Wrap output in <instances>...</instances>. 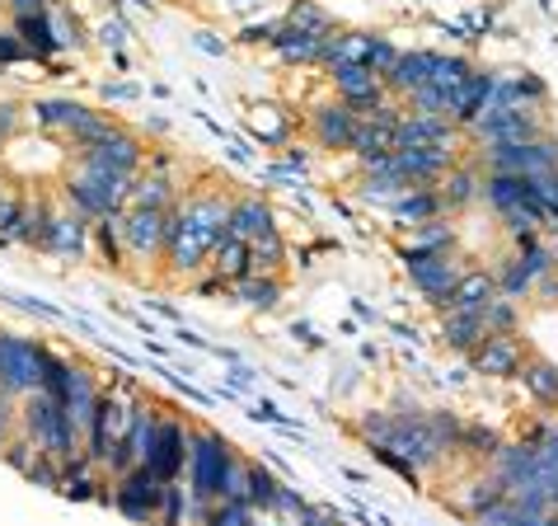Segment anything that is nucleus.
<instances>
[{"label": "nucleus", "mask_w": 558, "mask_h": 526, "mask_svg": "<svg viewBox=\"0 0 558 526\" xmlns=\"http://www.w3.org/2000/svg\"><path fill=\"white\" fill-rule=\"evenodd\" d=\"M226 222H230V203L226 198H189V203L179 207V236L169 244V263H174L179 273H193L203 268V259L211 254V244L226 236Z\"/></svg>", "instance_id": "f257e3e1"}, {"label": "nucleus", "mask_w": 558, "mask_h": 526, "mask_svg": "<svg viewBox=\"0 0 558 526\" xmlns=\"http://www.w3.org/2000/svg\"><path fill=\"white\" fill-rule=\"evenodd\" d=\"M20 432L38 446L43 456H52L57 466H66L71 456H81V446H75V432L66 423V409H61L52 395H43V391L24 395V405H20Z\"/></svg>", "instance_id": "f03ea898"}, {"label": "nucleus", "mask_w": 558, "mask_h": 526, "mask_svg": "<svg viewBox=\"0 0 558 526\" xmlns=\"http://www.w3.org/2000/svg\"><path fill=\"white\" fill-rule=\"evenodd\" d=\"M230 461H235V452H230V442L221 438V432L211 428H197L193 442H189V493L197 503H216L221 499V479L230 470Z\"/></svg>", "instance_id": "7ed1b4c3"}, {"label": "nucleus", "mask_w": 558, "mask_h": 526, "mask_svg": "<svg viewBox=\"0 0 558 526\" xmlns=\"http://www.w3.org/2000/svg\"><path fill=\"white\" fill-rule=\"evenodd\" d=\"M43 344L20 334H0V391L5 395H34L43 381Z\"/></svg>", "instance_id": "20e7f679"}, {"label": "nucleus", "mask_w": 558, "mask_h": 526, "mask_svg": "<svg viewBox=\"0 0 558 526\" xmlns=\"http://www.w3.org/2000/svg\"><path fill=\"white\" fill-rule=\"evenodd\" d=\"M160 493H165L160 475L150 466H132L128 475H118L113 503H118V513H128L132 522H155L160 517Z\"/></svg>", "instance_id": "39448f33"}, {"label": "nucleus", "mask_w": 558, "mask_h": 526, "mask_svg": "<svg viewBox=\"0 0 558 526\" xmlns=\"http://www.w3.org/2000/svg\"><path fill=\"white\" fill-rule=\"evenodd\" d=\"M493 175H521V179H539V175H554L558 169V146L549 136H535V142H521V146H493Z\"/></svg>", "instance_id": "423d86ee"}, {"label": "nucleus", "mask_w": 558, "mask_h": 526, "mask_svg": "<svg viewBox=\"0 0 558 526\" xmlns=\"http://www.w3.org/2000/svg\"><path fill=\"white\" fill-rule=\"evenodd\" d=\"M409 277L432 306L446 311V301H451V291L460 283V268L451 263V254H409Z\"/></svg>", "instance_id": "0eeeda50"}, {"label": "nucleus", "mask_w": 558, "mask_h": 526, "mask_svg": "<svg viewBox=\"0 0 558 526\" xmlns=\"http://www.w3.org/2000/svg\"><path fill=\"white\" fill-rule=\"evenodd\" d=\"M189 442H193V432L183 428L179 419H160V428H155V446H150V456H146V466L155 470L169 485V479H179L183 466H189Z\"/></svg>", "instance_id": "6e6552de"}, {"label": "nucleus", "mask_w": 558, "mask_h": 526, "mask_svg": "<svg viewBox=\"0 0 558 526\" xmlns=\"http://www.w3.org/2000/svg\"><path fill=\"white\" fill-rule=\"evenodd\" d=\"M122 432H128V409H122V399H104L99 395L95 423H89V438H85V456L95 461L99 470L113 461V446L122 442Z\"/></svg>", "instance_id": "1a4fd4ad"}, {"label": "nucleus", "mask_w": 558, "mask_h": 526, "mask_svg": "<svg viewBox=\"0 0 558 526\" xmlns=\"http://www.w3.org/2000/svg\"><path fill=\"white\" fill-rule=\"evenodd\" d=\"M474 132L493 146H521V142H535L539 136L531 108H502V113H493V118H478Z\"/></svg>", "instance_id": "9d476101"}, {"label": "nucleus", "mask_w": 558, "mask_h": 526, "mask_svg": "<svg viewBox=\"0 0 558 526\" xmlns=\"http://www.w3.org/2000/svg\"><path fill=\"white\" fill-rule=\"evenodd\" d=\"M122 244L132 250V259H155L165 250V212L128 207V222H122Z\"/></svg>", "instance_id": "9b49d317"}, {"label": "nucleus", "mask_w": 558, "mask_h": 526, "mask_svg": "<svg viewBox=\"0 0 558 526\" xmlns=\"http://www.w3.org/2000/svg\"><path fill=\"white\" fill-rule=\"evenodd\" d=\"M333 85L352 113H371V108L385 104V85L366 67H333Z\"/></svg>", "instance_id": "f8f14e48"}, {"label": "nucleus", "mask_w": 558, "mask_h": 526, "mask_svg": "<svg viewBox=\"0 0 558 526\" xmlns=\"http://www.w3.org/2000/svg\"><path fill=\"white\" fill-rule=\"evenodd\" d=\"M432 146H451V128H446V118H423V113L399 118L395 151H432Z\"/></svg>", "instance_id": "ddd939ff"}, {"label": "nucleus", "mask_w": 558, "mask_h": 526, "mask_svg": "<svg viewBox=\"0 0 558 526\" xmlns=\"http://www.w3.org/2000/svg\"><path fill=\"white\" fill-rule=\"evenodd\" d=\"M81 165L85 169H113V175H132L136 179V165H142V146H136V136L118 132L113 142H104L95 151H81Z\"/></svg>", "instance_id": "4468645a"}, {"label": "nucleus", "mask_w": 558, "mask_h": 526, "mask_svg": "<svg viewBox=\"0 0 558 526\" xmlns=\"http://www.w3.org/2000/svg\"><path fill=\"white\" fill-rule=\"evenodd\" d=\"M268 230H277V226H272V212H268V203H263V198H240V203H230L226 236L254 244V240L268 236Z\"/></svg>", "instance_id": "2eb2a0df"}, {"label": "nucleus", "mask_w": 558, "mask_h": 526, "mask_svg": "<svg viewBox=\"0 0 558 526\" xmlns=\"http://www.w3.org/2000/svg\"><path fill=\"white\" fill-rule=\"evenodd\" d=\"M474 367L484 376H517L521 371V344L511 334H488L484 344L474 348Z\"/></svg>", "instance_id": "dca6fc26"}, {"label": "nucleus", "mask_w": 558, "mask_h": 526, "mask_svg": "<svg viewBox=\"0 0 558 526\" xmlns=\"http://www.w3.org/2000/svg\"><path fill=\"white\" fill-rule=\"evenodd\" d=\"M315 136H319V146H329V151H352L356 113H352L348 104H324V108H315Z\"/></svg>", "instance_id": "f3484780"}, {"label": "nucleus", "mask_w": 558, "mask_h": 526, "mask_svg": "<svg viewBox=\"0 0 558 526\" xmlns=\"http://www.w3.org/2000/svg\"><path fill=\"white\" fill-rule=\"evenodd\" d=\"M48 254H61V259H81L89 250V226L81 212H61L52 216V230H48V244H43Z\"/></svg>", "instance_id": "a211bd4d"}, {"label": "nucleus", "mask_w": 558, "mask_h": 526, "mask_svg": "<svg viewBox=\"0 0 558 526\" xmlns=\"http://www.w3.org/2000/svg\"><path fill=\"white\" fill-rule=\"evenodd\" d=\"M488 89H493V75H484V71H470L464 81L446 95V113H451L456 122H474L478 118V108H484V99H488Z\"/></svg>", "instance_id": "6ab92c4d"}, {"label": "nucleus", "mask_w": 558, "mask_h": 526, "mask_svg": "<svg viewBox=\"0 0 558 526\" xmlns=\"http://www.w3.org/2000/svg\"><path fill=\"white\" fill-rule=\"evenodd\" d=\"M498 297V277L488 273H460V283L446 301V311H470V315H484V306Z\"/></svg>", "instance_id": "aec40b11"}, {"label": "nucleus", "mask_w": 558, "mask_h": 526, "mask_svg": "<svg viewBox=\"0 0 558 526\" xmlns=\"http://www.w3.org/2000/svg\"><path fill=\"white\" fill-rule=\"evenodd\" d=\"M432 61H437V52H399L395 71L385 75V89H395V95H413V89H423L427 75H432Z\"/></svg>", "instance_id": "412c9836"}, {"label": "nucleus", "mask_w": 558, "mask_h": 526, "mask_svg": "<svg viewBox=\"0 0 558 526\" xmlns=\"http://www.w3.org/2000/svg\"><path fill=\"white\" fill-rule=\"evenodd\" d=\"M52 207L43 203H24L20 207V222H14V230H10V240H20V244H28V250H43V244H48V230H52Z\"/></svg>", "instance_id": "4be33fe9"}, {"label": "nucleus", "mask_w": 558, "mask_h": 526, "mask_svg": "<svg viewBox=\"0 0 558 526\" xmlns=\"http://www.w3.org/2000/svg\"><path fill=\"white\" fill-rule=\"evenodd\" d=\"M211 268H216V277L230 287L235 277H244L250 273V244L244 240H235V236H221L211 244Z\"/></svg>", "instance_id": "5701e85b"}, {"label": "nucleus", "mask_w": 558, "mask_h": 526, "mask_svg": "<svg viewBox=\"0 0 558 526\" xmlns=\"http://www.w3.org/2000/svg\"><path fill=\"white\" fill-rule=\"evenodd\" d=\"M230 291L244 301V306H254V311H272L277 301H282V283L277 277H263V273H244L230 283Z\"/></svg>", "instance_id": "b1692460"}, {"label": "nucleus", "mask_w": 558, "mask_h": 526, "mask_svg": "<svg viewBox=\"0 0 558 526\" xmlns=\"http://www.w3.org/2000/svg\"><path fill=\"white\" fill-rule=\"evenodd\" d=\"M14 34L24 38V48L34 52V57H52L61 43H57V34H52V20H48V10L43 14H20L14 20Z\"/></svg>", "instance_id": "393cba45"}, {"label": "nucleus", "mask_w": 558, "mask_h": 526, "mask_svg": "<svg viewBox=\"0 0 558 526\" xmlns=\"http://www.w3.org/2000/svg\"><path fill=\"white\" fill-rule=\"evenodd\" d=\"M272 48L282 52L287 61H324V38L301 34V28H291V24H277Z\"/></svg>", "instance_id": "a878e982"}, {"label": "nucleus", "mask_w": 558, "mask_h": 526, "mask_svg": "<svg viewBox=\"0 0 558 526\" xmlns=\"http://www.w3.org/2000/svg\"><path fill=\"white\" fill-rule=\"evenodd\" d=\"M488 338L484 330V315H470V311H446V344L460 348V352H474L478 344Z\"/></svg>", "instance_id": "bb28decb"}, {"label": "nucleus", "mask_w": 558, "mask_h": 526, "mask_svg": "<svg viewBox=\"0 0 558 526\" xmlns=\"http://www.w3.org/2000/svg\"><path fill=\"white\" fill-rule=\"evenodd\" d=\"M484 198L498 212H511V207H521L525 198H531V179H521V175H488Z\"/></svg>", "instance_id": "cd10ccee"}, {"label": "nucleus", "mask_w": 558, "mask_h": 526, "mask_svg": "<svg viewBox=\"0 0 558 526\" xmlns=\"http://www.w3.org/2000/svg\"><path fill=\"white\" fill-rule=\"evenodd\" d=\"M517 376L525 381V391H531L539 405H558V367L554 362H545V358H531L525 362Z\"/></svg>", "instance_id": "c85d7f7f"}, {"label": "nucleus", "mask_w": 558, "mask_h": 526, "mask_svg": "<svg viewBox=\"0 0 558 526\" xmlns=\"http://www.w3.org/2000/svg\"><path fill=\"white\" fill-rule=\"evenodd\" d=\"M118 132H122V128H118L113 118H104V113H85V118L75 122V128H71L66 136H71V146H75V151H95V146H104V142H113Z\"/></svg>", "instance_id": "c756f323"}, {"label": "nucleus", "mask_w": 558, "mask_h": 526, "mask_svg": "<svg viewBox=\"0 0 558 526\" xmlns=\"http://www.w3.org/2000/svg\"><path fill=\"white\" fill-rule=\"evenodd\" d=\"M390 207H395V216H404V222H417V226H423V222H437V212H446V207H441V198L432 193V189L399 193Z\"/></svg>", "instance_id": "7c9ffc66"}, {"label": "nucleus", "mask_w": 558, "mask_h": 526, "mask_svg": "<svg viewBox=\"0 0 558 526\" xmlns=\"http://www.w3.org/2000/svg\"><path fill=\"white\" fill-rule=\"evenodd\" d=\"M85 113H89V108H85V104H71V99H38V104H34L38 128H61V132H71Z\"/></svg>", "instance_id": "2f4dec72"}, {"label": "nucleus", "mask_w": 558, "mask_h": 526, "mask_svg": "<svg viewBox=\"0 0 558 526\" xmlns=\"http://www.w3.org/2000/svg\"><path fill=\"white\" fill-rule=\"evenodd\" d=\"M437 198H441V207H446V212L470 207L474 198H478V179L470 175V169H451V175H441V189H437Z\"/></svg>", "instance_id": "473e14b6"}, {"label": "nucleus", "mask_w": 558, "mask_h": 526, "mask_svg": "<svg viewBox=\"0 0 558 526\" xmlns=\"http://www.w3.org/2000/svg\"><path fill=\"white\" fill-rule=\"evenodd\" d=\"M451 244H456V230L451 226L423 222V226H417V236H413V244H404V259L409 254H451Z\"/></svg>", "instance_id": "72a5a7b5"}, {"label": "nucleus", "mask_w": 558, "mask_h": 526, "mask_svg": "<svg viewBox=\"0 0 558 526\" xmlns=\"http://www.w3.org/2000/svg\"><path fill=\"white\" fill-rule=\"evenodd\" d=\"M169 183H165V175H146V179H132V193H128V203L132 207H150V212H169L174 203H169Z\"/></svg>", "instance_id": "f704fd0d"}, {"label": "nucleus", "mask_w": 558, "mask_h": 526, "mask_svg": "<svg viewBox=\"0 0 558 526\" xmlns=\"http://www.w3.org/2000/svg\"><path fill=\"white\" fill-rule=\"evenodd\" d=\"M282 259H287V244H282L277 230H268L263 240L250 244V273H277L282 268Z\"/></svg>", "instance_id": "c9c22d12"}, {"label": "nucleus", "mask_w": 558, "mask_h": 526, "mask_svg": "<svg viewBox=\"0 0 558 526\" xmlns=\"http://www.w3.org/2000/svg\"><path fill=\"white\" fill-rule=\"evenodd\" d=\"M160 526H189V485H179V479H169L165 493H160Z\"/></svg>", "instance_id": "e433bc0d"}, {"label": "nucleus", "mask_w": 558, "mask_h": 526, "mask_svg": "<svg viewBox=\"0 0 558 526\" xmlns=\"http://www.w3.org/2000/svg\"><path fill=\"white\" fill-rule=\"evenodd\" d=\"M507 499V485H502V475H488V479H474L470 493H464V513H488L493 503H502Z\"/></svg>", "instance_id": "4c0bfd02"}, {"label": "nucleus", "mask_w": 558, "mask_h": 526, "mask_svg": "<svg viewBox=\"0 0 558 526\" xmlns=\"http://www.w3.org/2000/svg\"><path fill=\"white\" fill-rule=\"evenodd\" d=\"M282 24H291V28H301V34H315V38H329L333 34V20L324 14L319 5H310V0H301V5H291V14Z\"/></svg>", "instance_id": "58836bf2"}, {"label": "nucleus", "mask_w": 558, "mask_h": 526, "mask_svg": "<svg viewBox=\"0 0 558 526\" xmlns=\"http://www.w3.org/2000/svg\"><path fill=\"white\" fill-rule=\"evenodd\" d=\"M464 75H470V61H464V57H437V61H432L427 85L441 89V95H451V89L464 81Z\"/></svg>", "instance_id": "ea45409f"}, {"label": "nucleus", "mask_w": 558, "mask_h": 526, "mask_svg": "<svg viewBox=\"0 0 558 526\" xmlns=\"http://www.w3.org/2000/svg\"><path fill=\"white\" fill-rule=\"evenodd\" d=\"M423 423H427V432H432V442L441 446V452H456L460 446V419L456 414H446V409H432V414H423Z\"/></svg>", "instance_id": "a19ab883"}, {"label": "nucleus", "mask_w": 558, "mask_h": 526, "mask_svg": "<svg viewBox=\"0 0 558 526\" xmlns=\"http://www.w3.org/2000/svg\"><path fill=\"white\" fill-rule=\"evenodd\" d=\"M277 489H282V485H277V479L263 466H254V461H250V493H244V503H250L254 513H268L272 499H277Z\"/></svg>", "instance_id": "79ce46f5"}, {"label": "nucleus", "mask_w": 558, "mask_h": 526, "mask_svg": "<svg viewBox=\"0 0 558 526\" xmlns=\"http://www.w3.org/2000/svg\"><path fill=\"white\" fill-rule=\"evenodd\" d=\"M38 456H43V452H38V446L24 438V432H14V438L5 442V452H0V461H5L10 470H20V475L34 470V461H38Z\"/></svg>", "instance_id": "37998d69"}, {"label": "nucleus", "mask_w": 558, "mask_h": 526, "mask_svg": "<svg viewBox=\"0 0 558 526\" xmlns=\"http://www.w3.org/2000/svg\"><path fill=\"white\" fill-rule=\"evenodd\" d=\"M484 330L488 334H511L517 330V306H511V297H493L484 306Z\"/></svg>", "instance_id": "c03bdc74"}, {"label": "nucleus", "mask_w": 558, "mask_h": 526, "mask_svg": "<svg viewBox=\"0 0 558 526\" xmlns=\"http://www.w3.org/2000/svg\"><path fill=\"white\" fill-rule=\"evenodd\" d=\"M456 452H470V456H498V438L484 428V423H470L460 428V446Z\"/></svg>", "instance_id": "a18cd8bd"}, {"label": "nucleus", "mask_w": 558, "mask_h": 526, "mask_svg": "<svg viewBox=\"0 0 558 526\" xmlns=\"http://www.w3.org/2000/svg\"><path fill=\"white\" fill-rule=\"evenodd\" d=\"M395 61H399V48L390 38H371V57H366V71L376 75V81L385 85V75L395 71Z\"/></svg>", "instance_id": "49530a36"}, {"label": "nucleus", "mask_w": 558, "mask_h": 526, "mask_svg": "<svg viewBox=\"0 0 558 526\" xmlns=\"http://www.w3.org/2000/svg\"><path fill=\"white\" fill-rule=\"evenodd\" d=\"M203 526H254V507L250 503H216Z\"/></svg>", "instance_id": "de8ad7c7"}, {"label": "nucleus", "mask_w": 558, "mask_h": 526, "mask_svg": "<svg viewBox=\"0 0 558 526\" xmlns=\"http://www.w3.org/2000/svg\"><path fill=\"white\" fill-rule=\"evenodd\" d=\"M521 268H525V277H531V283H535V277H545L549 273V250H545V244H539V240H531V244H521Z\"/></svg>", "instance_id": "09e8293b"}, {"label": "nucleus", "mask_w": 558, "mask_h": 526, "mask_svg": "<svg viewBox=\"0 0 558 526\" xmlns=\"http://www.w3.org/2000/svg\"><path fill=\"white\" fill-rule=\"evenodd\" d=\"M20 432V409H14V395L0 391V452H5V442Z\"/></svg>", "instance_id": "8fccbe9b"}, {"label": "nucleus", "mask_w": 558, "mask_h": 526, "mask_svg": "<svg viewBox=\"0 0 558 526\" xmlns=\"http://www.w3.org/2000/svg\"><path fill=\"white\" fill-rule=\"evenodd\" d=\"M531 189H535L539 203H545V212H549V216H558V169H554V175L531 179Z\"/></svg>", "instance_id": "3c124183"}, {"label": "nucleus", "mask_w": 558, "mask_h": 526, "mask_svg": "<svg viewBox=\"0 0 558 526\" xmlns=\"http://www.w3.org/2000/svg\"><path fill=\"white\" fill-rule=\"evenodd\" d=\"M287 128H291L287 118H263V108H258V118H254V132L263 136V142H282V136H287Z\"/></svg>", "instance_id": "603ef678"}, {"label": "nucleus", "mask_w": 558, "mask_h": 526, "mask_svg": "<svg viewBox=\"0 0 558 526\" xmlns=\"http://www.w3.org/2000/svg\"><path fill=\"white\" fill-rule=\"evenodd\" d=\"M20 198H10V193H0V236L10 240V230H14V222H20Z\"/></svg>", "instance_id": "864d4df0"}, {"label": "nucleus", "mask_w": 558, "mask_h": 526, "mask_svg": "<svg viewBox=\"0 0 558 526\" xmlns=\"http://www.w3.org/2000/svg\"><path fill=\"white\" fill-rule=\"evenodd\" d=\"M28 57V48L14 34H0V67H10V61H24Z\"/></svg>", "instance_id": "5fc2aeb1"}, {"label": "nucleus", "mask_w": 558, "mask_h": 526, "mask_svg": "<svg viewBox=\"0 0 558 526\" xmlns=\"http://www.w3.org/2000/svg\"><path fill=\"white\" fill-rule=\"evenodd\" d=\"M14 128H20V108L5 99V104H0V142H5V136H14Z\"/></svg>", "instance_id": "6e6d98bb"}, {"label": "nucleus", "mask_w": 558, "mask_h": 526, "mask_svg": "<svg viewBox=\"0 0 558 526\" xmlns=\"http://www.w3.org/2000/svg\"><path fill=\"white\" fill-rule=\"evenodd\" d=\"M296 526H338L329 513H324V507H305V513H301V522Z\"/></svg>", "instance_id": "4d7b16f0"}, {"label": "nucleus", "mask_w": 558, "mask_h": 526, "mask_svg": "<svg viewBox=\"0 0 558 526\" xmlns=\"http://www.w3.org/2000/svg\"><path fill=\"white\" fill-rule=\"evenodd\" d=\"M5 5L14 10V20H20V14H43V10H48L43 0H5Z\"/></svg>", "instance_id": "13d9d810"}, {"label": "nucleus", "mask_w": 558, "mask_h": 526, "mask_svg": "<svg viewBox=\"0 0 558 526\" xmlns=\"http://www.w3.org/2000/svg\"><path fill=\"white\" fill-rule=\"evenodd\" d=\"M104 43H108V48H122V43H128V28H122L118 20L104 24Z\"/></svg>", "instance_id": "bf43d9fd"}]
</instances>
